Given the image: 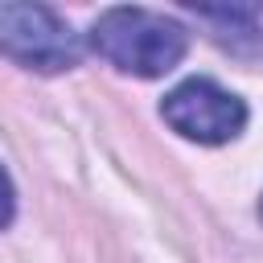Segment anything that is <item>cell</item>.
<instances>
[{"label":"cell","instance_id":"7a4b0ae2","mask_svg":"<svg viewBox=\"0 0 263 263\" xmlns=\"http://www.w3.org/2000/svg\"><path fill=\"white\" fill-rule=\"evenodd\" d=\"M0 53L37 74H62L78 66L82 41L53 8L16 0V4H0Z\"/></svg>","mask_w":263,"mask_h":263},{"label":"cell","instance_id":"8992f818","mask_svg":"<svg viewBox=\"0 0 263 263\" xmlns=\"http://www.w3.org/2000/svg\"><path fill=\"white\" fill-rule=\"evenodd\" d=\"M259 218H263V205H259Z\"/></svg>","mask_w":263,"mask_h":263},{"label":"cell","instance_id":"3957f363","mask_svg":"<svg viewBox=\"0 0 263 263\" xmlns=\"http://www.w3.org/2000/svg\"><path fill=\"white\" fill-rule=\"evenodd\" d=\"M160 115L173 132H181L185 140L197 144H226L242 132L247 123V103L230 90H222L210 78H189L177 90L164 95Z\"/></svg>","mask_w":263,"mask_h":263},{"label":"cell","instance_id":"277c9868","mask_svg":"<svg viewBox=\"0 0 263 263\" xmlns=\"http://www.w3.org/2000/svg\"><path fill=\"white\" fill-rule=\"evenodd\" d=\"M201 21L218 25V41L234 45V49H255L259 45V12L255 8H197Z\"/></svg>","mask_w":263,"mask_h":263},{"label":"cell","instance_id":"6da1fadb","mask_svg":"<svg viewBox=\"0 0 263 263\" xmlns=\"http://www.w3.org/2000/svg\"><path fill=\"white\" fill-rule=\"evenodd\" d=\"M90 45L99 58H107L115 70L136 74V78H160L168 74L185 49H189V33L164 16V12H148V8H107L95 25H90Z\"/></svg>","mask_w":263,"mask_h":263},{"label":"cell","instance_id":"5b68a950","mask_svg":"<svg viewBox=\"0 0 263 263\" xmlns=\"http://www.w3.org/2000/svg\"><path fill=\"white\" fill-rule=\"evenodd\" d=\"M12 214H16V193H12V181H8V173L0 164V230L12 222Z\"/></svg>","mask_w":263,"mask_h":263}]
</instances>
